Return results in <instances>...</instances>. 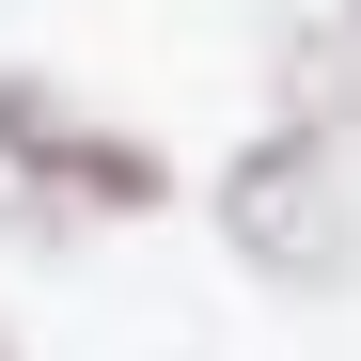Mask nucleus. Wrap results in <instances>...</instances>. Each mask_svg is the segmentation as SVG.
Wrapping results in <instances>:
<instances>
[{"label": "nucleus", "instance_id": "f257e3e1", "mask_svg": "<svg viewBox=\"0 0 361 361\" xmlns=\"http://www.w3.org/2000/svg\"><path fill=\"white\" fill-rule=\"evenodd\" d=\"M220 235L252 267H283V283H330L345 267V189H330V142L314 126H283V142H252L220 173Z\"/></svg>", "mask_w": 361, "mask_h": 361}, {"label": "nucleus", "instance_id": "f03ea898", "mask_svg": "<svg viewBox=\"0 0 361 361\" xmlns=\"http://www.w3.org/2000/svg\"><path fill=\"white\" fill-rule=\"evenodd\" d=\"M0 157L32 173V189H94V204H157V157L142 142H110V126H79L47 79H0Z\"/></svg>", "mask_w": 361, "mask_h": 361}]
</instances>
